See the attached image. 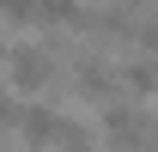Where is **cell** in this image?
<instances>
[{
	"instance_id": "obj_1",
	"label": "cell",
	"mask_w": 158,
	"mask_h": 152,
	"mask_svg": "<svg viewBox=\"0 0 158 152\" xmlns=\"http://www.w3.org/2000/svg\"><path fill=\"white\" fill-rule=\"evenodd\" d=\"M6 85L19 103H31L37 91L55 85V49L49 43H31V37H12L6 43Z\"/></svg>"
},
{
	"instance_id": "obj_2",
	"label": "cell",
	"mask_w": 158,
	"mask_h": 152,
	"mask_svg": "<svg viewBox=\"0 0 158 152\" xmlns=\"http://www.w3.org/2000/svg\"><path fill=\"white\" fill-rule=\"evenodd\" d=\"M67 61H73L67 73H73V91H79V97H98V103H116V85H122V73L110 67V61L85 55V49H73Z\"/></svg>"
},
{
	"instance_id": "obj_3",
	"label": "cell",
	"mask_w": 158,
	"mask_h": 152,
	"mask_svg": "<svg viewBox=\"0 0 158 152\" xmlns=\"http://www.w3.org/2000/svg\"><path fill=\"white\" fill-rule=\"evenodd\" d=\"M122 85H128L140 103H146V97H158V61H152V55H134L128 67H122Z\"/></svg>"
},
{
	"instance_id": "obj_4",
	"label": "cell",
	"mask_w": 158,
	"mask_h": 152,
	"mask_svg": "<svg viewBox=\"0 0 158 152\" xmlns=\"http://www.w3.org/2000/svg\"><path fill=\"white\" fill-rule=\"evenodd\" d=\"M134 49L158 61V19H140V31H134Z\"/></svg>"
},
{
	"instance_id": "obj_5",
	"label": "cell",
	"mask_w": 158,
	"mask_h": 152,
	"mask_svg": "<svg viewBox=\"0 0 158 152\" xmlns=\"http://www.w3.org/2000/svg\"><path fill=\"white\" fill-rule=\"evenodd\" d=\"M116 6H128V12H140V6H158V0H116Z\"/></svg>"
},
{
	"instance_id": "obj_6",
	"label": "cell",
	"mask_w": 158,
	"mask_h": 152,
	"mask_svg": "<svg viewBox=\"0 0 158 152\" xmlns=\"http://www.w3.org/2000/svg\"><path fill=\"white\" fill-rule=\"evenodd\" d=\"M152 19H158V6H152Z\"/></svg>"
},
{
	"instance_id": "obj_7",
	"label": "cell",
	"mask_w": 158,
	"mask_h": 152,
	"mask_svg": "<svg viewBox=\"0 0 158 152\" xmlns=\"http://www.w3.org/2000/svg\"><path fill=\"white\" fill-rule=\"evenodd\" d=\"M12 152H19V146H12Z\"/></svg>"
}]
</instances>
